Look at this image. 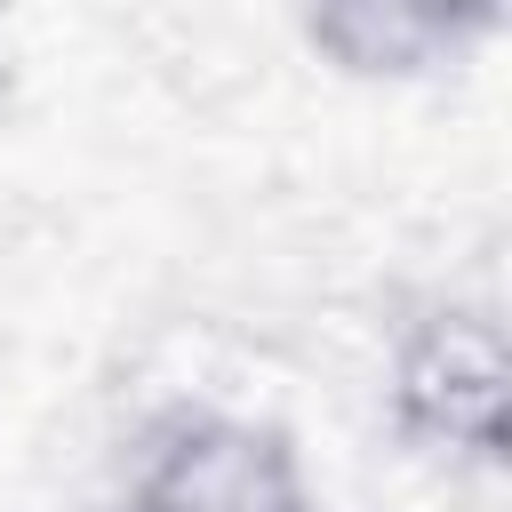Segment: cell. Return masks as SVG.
Returning a JSON list of instances; mask_svg holds the SVG:
<instances>
[{
    "mask_svg": "<svg viewBox=\"0 0 512 512\" xmlns=\"http://www.w3.org/2000/svg\"><path fill=\"white\" fill-rule=\"evenodd\" d=\"M384 408L416 456L448 472H496L512 432V344L496 304L440 296L400 320L384 360Z\"/></svg>",
    "mask_w": 512,
    "mask_h": 512,
    "instance_id": "6da1fadb",
    "label": "cell"
},
{
    "mask_svg": "<svg viewBox=\"0 0 512 512\" xmlns=\"http://www.w3.org/2000/svg\"><path fill=\"white\" fill-rule=\"evenodd\" d=\"M304 456L280 424L240 408H168L136 432L104 512H312Z\"/></svg>",
    "mask_w": 512,
    "mask_h": 512,
    "instance_id": "7a4b0ae2",
    "label": "cell"
},
{
    "mask_svg": "<svg viewBox=\"0 0 512 512\" xmlns=\"http://www.w3.org/2000/svg\"><path fill=\"white\" fill-rule=\"evenodd\" d=\"M296 16L320 64H336L344 80H424L448 64L416 0H296Z\"/></svg>",
    "mask_w": 512,
    "mask_h": 512,
    "instance_id": "3957f363",
    "label": "cell"
},
{
    "mask_svg": "<svg viewBox=\"0 0 512 512\" xmlns=\"http://www.w3.org/2000/svg\"><path fill=\"white\" fill-rule=\"evenodd\" d=\"M416 16L440 32L448 56H464L472 40H488V32L504 24V0H416Z\"/></svg>",
    "mask_w": 512,
    "mask_h": 512,
    "instance_id": "277c9868",
    "label": "cell"
},
{
    "mask_svg": "<svg viewBox=\"0 0 512 512\" xmlns=\"http://www.w3.org/2000/svg\"><path fill=\"white\" fill-rule=\"evenodd\" d=\"M312 512H328V504H312Z\"/></svg>",
    "mask_w": 512,
    "mask_h": 512,
    "instance_id": "5b68a950",
    "label": "cell"
}]
</instances>
